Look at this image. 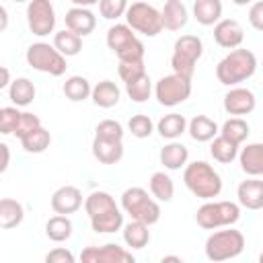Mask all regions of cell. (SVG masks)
I'll list each match as a JSON object with an SVG mask.
<instances>
[{"label": "cell", "mask_w": 263, "mask_h": 263, "mask_svg": "<svg viewBox=\"0 0 263 263\" xmlns=\"http://www.w3.org/2000/svg\"><path fill=\"white\" fill-rule=\"evenodd\" d=\"M12 2H29V0H12Z\"/></svg>", "instance_id": "9f6ffc18"}, {"label": "cell", "mask_w": 263, "mask_h": 263, "mask_svg": "<svg viewBox=\"0 0 263 263\" xmlns=\"http://www.w3.org/2000/svg\"><path fill=\"white\" fill-rule=\"evenodd\" d=\"M64 23H66V29L78 33L80 37H86L95 31L97 27V16L90 8L86 6H72L66 16H64Z\"/></svg>", "instance_id": "2e32d148"}, {"label": "cell", "mask_w": 263, "mask_h": 263, "mask_svg": "<svg viewBox=\"0 0 263 263\" xmlns=\"http://www.w3.org/2000/svg\"><path fill=\"white\" fill-rule=\"evenodd\" d=\"M240 220V203L234 201H203L195 212V222L205 230L232 226Z\"/></svg>", "instance_id": "277c9868"}, {"label": "cell", "mask_w": 263, "mask_h": 263, "mask_svg": "<svg viewBox=\"0 0 263 263\" xmlns=\"http://www.w3.org/2000/svg\"><path fill=\"white\" fill-rule=\"evenodd\" d=\"M245 249V236L240 230L232 226H224V230L212 232L205 240V257L210 261H228L242 253Z\"/></svg>", "instance_id": "5b68a950"}, {"label": "cell", "mask_w": 263, "mask_h": 263, "mask_svg": "<svg viewBox=\"0 0 263 263\" xmlns=\"http://www.w3.org/2000/svg\"><path fill=\"white\" fill-rule=\"evenodd\" d=\"M92 103L101 109H111L119 103L121 99V90L113 80H101L92 86V95H90Z\"/></svg>", "instance_id": "44dd1931"}, {"label": "cell", "mask_w": 263, "mask_h": 263, "mask_svg": "<svg viewBox=\"0 0 263 263\" xmlns=\"http://www.w3.org/2000/svg\"><path fill=\"white\" fill-rule=\"evenodd\" d=\"M53 45L60 53H64L66 58H72V55H78L80 49H82V37L70 29H64V31H58L53 35Z\"/></svg>", "instance_id": "836d02e7"}, {"label": "cell", "mask_w": 263, "mask_h": 263, "mask_svg": "<svg viewBox=\"0 0 263 263\" xmlns=\"http://www.w3.org/2000/svg\"><path fill=\"white\" fill-rule=\"evenodd\" d=\"M134 39H138V37H136V31H134L127 23H115V25L109 27V31H107V47H109L113 53H117L119 49H123L125 45H129Z\"/></svg>", "instance_id": "83f0119b"}, {"label": "cell", "mask_w": 263, "mask_h": 263, "mask_svg": "<svg viewBox=\"0 0 263 263\" xmlns=\"http://www.w3.org/2000/svg\"><path fill=\"white\" fill-rule=\"evenodd\" d=\"M150 226L140 220H129L123 224V242L129 249H144L150 242Z\"/></svg>", "instance_id": "4316f807"}, {"label": "cell", "mask_w": 263, "mask_h": 263, "mask_svg": "<svg viewBox=\"0 0 263 263\" xmlns=\"http://www.w3.org/2000/svg\"><path fill=\"white\" fill-rule=\"evenodd\" d=\"M95 138L123 142V125H121L119 121H115V119H103V121H99V125L95 127Z\"/></svg>", "instance_id": "ab89813d"}, {"label": "cell", "mask_w": 263, "mask_h": 263, "mask_svg": "<svg viewBox=\"0 0 263 263\" xmlns=\"http://www.w3.org/2000/svg\"><path fill=\"white\" fill-rule=\"evenodd\" d=\"M187 132L189 136L195 140V142H212L218 134H220V127L214 119H210L208 115H195L189 125H187Z\"/></svg>", "instance_id": "7402d4cb"}, {"label": "cell", "mask_w": 263, "mask_h": 263, "mask_svg": "<svg viewBox=\"0 0 263 263\" xmlns=\"http://www.w3.org/2000/svg\"><path fill=\"white\" fill-rule=\"evenodd\" d=\"M158 158H160V164H162L166 171H179L181 166L187 164V160H189V150H187L185 144L171 140V142L160 150Z\"/></svg>", "instance_id": "ffe728a7"}, {"label": "cell", "mask_w": 263, "mask_h": 263, "mask_svg": "<svg viewBox=\"0 0 263 263\" xmlns=\"http://www.w3.org/2000/svg\"><path fill=\"white\" fill-rule=\"evenodd\" d=\"M27 25L33 35L45 37L55 29V8L51 0H29L27 4Z\"/></svg>", "instance_id": "30bf717a"}, {"label": "cell", "mask_w": 263, "mask_h": 263, "mask_svg": "<svg viewBox=\"0 0 263 263\" xmlns=\"http://www.w3.org/2000/svg\"><path fill=\"white\" fill-rule=\"evenodd\" d=\"M193 18L203 27L216 25L222 18V2L220 0H195Z\"/></svg>", "instance_id": "603a6c76"}, {"label": "cell", "mask_w": 263, "mask_h": 263, "mask_svg": "<svg viewBox=\"0 0 263 263\" xmlns=\"http://www.w3.org/2000/svg\"><path fill=\"white\" fill-rule=\"evenodd\" d=\"M125 92L134 103H146L152 95V80L148 74H142L140 78L125 82Z\"/></svg>", "instance_id": "74e56055"}, {"label": "cell", "mask_w": 263, "mask_h": 263, "mask_svg": "<svg viewBox=\"0 0 263 263\" xmlns=\"http://www.w3.org/2000/svg\"><path fill=\"white\" fill-rule=\"evenodd\" d=\"M249 25L255 31L263 33V0H257V2L251 4V8H249Z\"/></svg>", "instance_id": "bcb514c9"}, {"label": "cell", "mask_w": 263, "mask_h": 263, "mask_svg": "<svg viewBox=\"0 0 263 263\" xmlns=\"http://www.w3.org/2000/svg\"><path fill=\"white\" fill-rule=\"evenodd\" d=\"M121 210L129 214L132 220H140L148 226L160 220V205L158 199L150 197L142 187H129L121 193Z\"/></svg>", "instance_id": "3957f363"}, {"label": "cell", "mask_w": 263, "mask_h": 263, "mask_svg": "<svg viewBox=\"0 0 263 263\" xmlns=\"http://www.w3.org/2000/svg\"><path fill=\"white\" fill-rule=\"evenodd\" d=\"M238 144H234L232 140H228V138H224V136H216L214 140H212V146H210V154H212V158L216 160V162H222V164H228V162H232L234 158H238Z\"/></svg>", "instance_id": "1f68e13d"}, {"label": "cell", "mask_w": 263, "mask_h": 263, "mask_svg": "<svg viewBox=\"0 0 263 263\" xmlns=\"http://www.w3.org/2000/svg\"><path fill=\"white\" fill-rule=\"evenodd\" d=\"M259 261H261V263H263V253H261V255H259Z\"/></svg>", "instance_id": "11a10c76"}, {"label": "cell", "mask_w": 263, "mask_h": 263, "mask_svg": "<svg viewBox=\"0 0 263 263\" xmlns=\"http://www.w3.org/2000/svg\"><path fill=\"white\" fill-rule=\"evenodd\" d=\"M25 218V208L21 201L12 197H2L0 199V228L10 230L16 228Z\"/></svg>", "instance_id": "cb8c5ba5"}, {"label": "cell", "mask_w": 263, "mask_h": 263, "mask_svg": "<svg viewBox=\"0 0 263 263\" xmlns=\"http://www.w3.org/2000/svg\"><path fill=\"white\" fill-rule=\"evenodd\" d=\"M245 29L234 18H220L214 25V41L224 49H236L242 45Z\"/></svg>", "instance_id": "4fadbf2b"}, {"label": "cell", "mask_w": 263, "mask_h": 263, "mask_svg": "<svg viewBox=\"0 0 263 263\" xmlns=\"http://www.w3.org/2000/svg\"><path fill=\"white\" fill-rule=\"evenodd\" d=\"M236 197L240 208L245 210H263V179L261 177H249L240 181L236 187Z\"/></svg>", "instance_id": "9a60e30c"}, {"label": "cell", "mask_w": 263, "mask_h": 263, "mask_svg": "<svg viewBox=\"0 0 263 263\" xmlns=\"http://www.w3.org/2000/svg\"><path fill=\"white\" fill-rule=\"evenodd\" d=\"M127 129H129V134H132L134 138L144 140V138H150V136H152V132H154V123H152V119H150L148 115L138 113V115H132V117H129V121H127Z\"/></svg>", "instance_id": "f35d334b"}, {"label": "cell", "mask_w": 263, "mask_h": 263, "mask_svg": "<svg viewBox=\"0 0 263 263\" xmlns=\"http://www.w3.org/2000/svg\"><path fill=\"white\" fill-rule=\"evenodd\" d=\"M183 183L195 197H199L203 201L218 197L222 191V177L205 160H193V162L185 164Z\"/></svg>", "instance_id": "7a4b0ae2"}, {"label": "cell", "mask_w": 263, "mask_h": 263, "mask_svg": "<svg viewBox=\"0 0 263 263\" xmlns=\"http://www.w3.org/2000/svg\"><path fill=\"white\" fill-rule=\"evenodd\" d=\"M10 74H8V68L6 66H2V82H0V88H8L10 86Z\"/></svg>", "instance_id": "681fc988"}, {"label": "cell", "mask_w": 263, "mask_h": 263, "mask_svg": "<svg viewBox=\"0 0 263 263\" xmlns=\"http://www.w3.org/2000/svg\"><path fill=\"white\" fill-rule=\"evenodd\" d=\"M127 0H99V12L107 21H117L127 12Z\"/></svg>", "instance_id": "60d3db41"}, {"label": "cell", "mask_w": 263, "mask_h": 263, "mask_svg": "<svg viewBox=\"0 0 263 263\" xmlns=\"http://www.w3.org/2000/svg\"><path fill=\"white\" fill-rule=\"evenodd\" d=\"M84 203V197H82V191L74 185H64L60 189L53 191L51 195V210L55 214H64V216H70L74 212H78Z\"/></svg>", "instance_id": "5bb4252c"}, {"label": "cell", "mask_w": 263, "mask_h": 263, "mask_svg": "<svg viewBox=\"0 0 263 263\" xmlns=\"http://www.w3.org/2000/svg\"><path fill=\"white\" fill-rule=\"evenodd\" d=\"M249 134H251V127H249V123H247L242 117H230V119H226V121L222 123V127H220V136L232 140V142L238 144V146L249 138Z\"/></svg>", "instance_id": "8d00e7d4"}, {"label": "cell", "mask_w": 263, "mask_h": 263, "mask_svg": "<svg viewBox=\"0 0 263 263\" xmlns=\"http://www.w3.org/2000/svg\"><path fill=\"white\" fill-rule=\"evenodd\" d=\"M45 261L47 263H74V255L68 249L58 247V249H53V251H49L45 255Z\"/></svg>", "instance_id": "7dc6e473"}, {"label": "cell", "mask_w": 263, "mask_h": 263, "mask_svg": "<svg viewBox=\"0 0 263 263\" xmlns=\"http://www.w3.org/2000/svg\"><path fill=\"white\" fill-rule=\"evenodd\" d=\"M62 90H64L66 99L72 101V103L86 101L92 95V86H90V82L84 76H70V78H66Z\"/></svg>", "instance_id": "e575fe53"}, {"label": "cell", "mask_w": 263, "mask_h": 263, "mask_svg": "<svg viewBox=\"0 0 263 263\" xmlns=\"http://www.w3.org/2000/svg\"><path fill=\"white\" fill-rule=\"evenodd\" d=\"M0 14H2V27H0V29L4 31V29H6V25H8V12H6V8H4V6L0 8Z\"/></svg>", "instance_id": "816d5d0a"}, {"label": "cell", "mask_w": 263, "mask_h": 263, "mask_svg": "<svg viewBox=\"0 0 263 263\" xmlns=\"http://www.w3.org/2000/svg\"><path fill=\"white\" fill-rule=\"evenodd\" d=\"M23 111H18V107H2L0 109V134L2 136H8V134H14V127L18 123V117H21Z\"/></svg>", "instance_id": "b9f144b4"}, {"label": "cell", "mask_w": 263, "mask_h": 263, "mask_svg": "<svg viewBox=\"0 0 263 263\" xmlns=\"http://www.w3.org/2000/svg\"><path fill=\"white\" fill-rule=\"evenodd\" d=\"M125 23L136 31V33H142L146 37H156L164 27H162V16H160V10H156L152 4L144 2V0H138V2H132L127 6V12H125Z\"/></svg>", "instance_id": "ba28073f"}, {"label": "cell", "mask_w": 263, "mask_h": 263, "mask_svg": "<svg viewBox=\"0 0 263 263\" xmlns=\"http://www.w3.org/2000/svg\"><path fill=\"white\" fill-rule=\"evenodd\" d=\"M160 16H162V27L168 31H181L189 21L187 6L181 0H166L160 10Z\"/></svg>", "instance_id": "ac0fdd59"}, {"label": "cell", "mask_w": 263, "mask_h": 263, "mask_svg": "<svg viewBox=\"0 0 263 263\" xmlns=\"http://www.w3.org/2000/svg\"><path fill=\"white\" fill-rule=\"evenodd\" d=\"M238 162H240L242 173H247L249 177H263V144L253 142L240 148Z\"/></svg>", "instance_id": "e0dca14e"}, {"label": "cell", "mask_w": 263, "mask_h": 263, "mask_svg": "<svg viewBox=\"0 0 263 263\" xmlns=\"http://www.w3.org/2000/svg\"><path fill=\"white\" fill-rule=\"evenodd\" d=\"M39 125H41V121H39L37 115L29 113V111H23L21 117H18V123H16V127H14V136L21 140L23 136H27V134L33 132V129H37Z\"/></svg>", "instance_id": "f6af8a7d"}, {"label": "cell", "mask_w": 263, "mask_h": 263, "mask_svg": "<svg viewBox=\"0 0 263 263\" xmlns=\"http://www.w3.org/2000/svg\"><path fill=\"white\" fill-rule=\"evenodd\" d=\"M154 97L162 107H177L191 97V78L175 72L162 76L154 86Z\"/></svg>", "instance_id": "9c48e42d"}, {"label": "cell", "mask_w": 263, "mask_h": 263, "mask_svg": "<svg viewBox=\"0 0 263 263\" xmlns=\"http://www.w3.org/2000/svg\"><path fill=\"white\" fill-rule=\"evenodd\" d=\"M117 74L123 82H132L142 74H146V68H144V62H119Z\"/></svg>", "instance_id": "ee69618b"}, {"label": "cell", "mask_w": 263, "mask_h": 263, "mask_svg": "<svg viewBox=\"0 0 263 263\" xmlns=\"http://www.w3.org/2000/svg\"><path fill=\"white\" fill-rule=\"evenodd\" d=\"M25 60L33 70L49 74V76H62L66 72V55L60 53L55 45H49L45 41L31 43L27 47Z\"/></svg>", "instance_id": "52a82bcc"}, {"label": "cell", "mask_w": 263, "mask_h": 263, "mask_svg": "<svg viewBox=\"0 0 263 263\" xmlns=\"http://www.w3.org/2000/svg\"><path fill=\"white\" fill-rule=\"evenodd\" d=\"M74 6H92V4H99V0H70Z\"/></svg>", "instance_id": "f907efd6"}, {"label": "cell", "mask_w": 263, "mask_h": 263, "mask_svg": "<svg viewBox=\"0 0 263 263\" xmlns=\"http://www.w3.org/2000/svg\"><path fill=\"white\" fill-rule=\"evenodd\" d=\"M257 70V58L251 49L236 47L230 49L216 66V78L224 86H236L249 80Z\"/></svg>", "instance_id": "6da1fadb"}, {"label": "cell", "mask_w": 263, "mask_h": 263, "mask_svg": "<svg viewBox=\"0 0 263 263\" xmlns=\"http://www.w3.org/2000/svg\"><path fill=\"white\" fill-rule=\"evenodd\" d=\"M92 156L101 164H117L123 158V142L117 140H92Z\"/></svg>", "instance_id": "d6986e66"}, {"label": "cell", "mask_w": 263, "mask_h": 263, "mask_svg": "<svg viewBox=\"0 0 263 263\" xmlns=\"http://www.w3.org/2000/svg\"><path fill=\"white\" fill-rule=\"evenodd\" d=\"M0 150H2V164H0V171L4 173L8 168V162H10V152H8V144H0Z\"/></svg>", "instance_id": "c3c4849f"}, {"label": "cell", "mask_w": 263, "mask_h": 263, "mask_svg": "<svg viewBox=\"0 0 263 263\" xmlns=\"http://www.w3.org/2000/svg\"><path fill=\"white\" fill-rule=\"evenodd\" d=\"M90 226L97 234H111V232H117L123 228V214L119 208L115 210H109L101 216H95L90 218Z\"/></svg>", "instance_id": "4dcf8cb0"}, {"label": "cell", "mask_w": 263, "mask_h": 263, "mask_svg": "<svg viewBox=\"0 0 263 263\" xmlns=\"http://www.w3.org/2000/svg\"><path fill=\"white\" fill-rule=\"evenodd\" d=\"M203 53V41L197 35H181L173 45L171 66L175 74H181L185 78H193L195 64Z\"/></svg>", "instance_id": "8992f818"}, {"label": "cell", "mask_w": 263, "mask_h": 263, "mask_svg": "<svg viewBox=\"0 0 263 263\" xmlns=\"http://www.w3.org/2000/svg\"><path fill=\"white\" fill-rule=\"evenodd\" d=\"M187 125L189 121L185 119V115L181 113H168V115H162L156 123V132L166 138V140H177L179 136H183L187 132Z\"/></svg>", "instance_id": "484cf974"}, {"label": "cell", "mask_w": 263, "mask_h": 263, "mask_svg": "<svg viewBox=\"0 0 263 263\" xmlns=\"http://www.w3.org/2000/svg\"><path fill=\"white\" fill-rule=\"evenodd\" d=\"M255 107H257V99H255L253 90H249L245 86H232L224 95V111L228 115H234V117L249 115L255 111Z\"/></svg>", "instance_id": "7c38bea8"}, {"label": "cell", "mask_w": 263, "mask_h": 263, "mask_svg": "<svg viewBox=\"0 0 263 263\" xmlns=\"http://www.w3.org/2000/svg\"><path fill=\"white\" fill-rule=\"evenodd\" d=\"M144 43L140 39H134L129 45H125L123 49H119L115 55L119 62H144Z\"/></svg>", "instance_id": "7bdbcfd3"}, {"label": "cell", "mask_w": 263, "mask_h": 263, "mask_svg": "<svg viewBox=\"0 0 263 263\" xmlns=\"http://www.w3.org/2000/svg\"><path fill=\"white\" fill-rule=\"evenodd\" d=\"M148 187H150L152 197L158 199V201H164V203H168L173 199V195H175V183L164 171L152 173V177L148 181Z\"/></svg>", "instance_id": "f1b7e54d"}, {"label": "cell", "mask_w": 263, "mask_h": 263, "mask_svg": "<svg viewBox=\"0 0 263 263\" xmlns=\"http://www.w3.org/2000/svg\"><path fill=\"white\" fill-rule=\"evenodd\" d=\"M115 208H119V205L115 203L113 195L107 193V191H92L84 197V210H86L88 218L101 216V214H105L109 210H115Z\"/></svg>", "instance_id": "f546056e"}, {"label": "cell", "mask_w": 263, "mask_h": 263, "mask_svg": "<svg viewBox=\"0 0 263 263\" xmlns=\"http://www.w3.org/2000/svg\"><path fill=\"white\" fill-rule=\"evenodd\" d=\"M80 261L84 263H134V255L132 251L115 245V242H107L101 247H86L80 253Z\"/></svg>", "instance_id": "8fae6325"}, {"label": "cell", "mask_w": 263, "mask_h": 263, "mask_svg": "<svg viewBox=\"0 0 263 263\" xmlns=\"http://www.w3.org/2000/svg\"><path fill=\"white\" fill-rule=\"evenodd\" d=\"M49 144H51V134L43 125H39L37 129L29 132L27 136L21 138V146L29 154H41V152H45L49 148Z\"/></svg>", "instance_id": "d590c367"}, {"label": "cell", "mask_w": 263, "mask_h": 263, "mask_svg": "<svg viewBox=\"0 0 263 263\" xmlns=\"http://www.w3.org/2000/svg\"><path fill=\"white\" fill-rule=\"evenodd\" d=\"M236 6H247V4H253V0H232Z\"/></svg>", "instance_id": "db71d44e"}, {"label": "cell", "mask_w": 263, "mask_h": 263, "mask_svg": "<svg viewBox=\"0 0 263 263\" xmlns=\"http://www.w3.org/2000/svg\"><path fill=\"white\" fill-rule=\"evenodd\" d=\"M72 230H74L72 220H70L68 216H64V214L51 216V218L47 220V224H45V234H47V238L53 240V242H64V240H68V238L72 236Z\"/></svg>", "instance_id": "d6a6232c"}, {"label": "cell", "mask_w": 263, "mask_h": 263, "mask_svg": "<svg viewBox=\"0 0 263 263\" xmlns=\"http://www.w3.org/2000/svg\"><path fill=\"white\" fill-rule=\"evenodd\" d=\"M166 261H177V263H181V257H175V255H166V257H162V263H166Z\"/></svg>", "instance_id": "f5cc1de1"}, {"label": "cell", "mask_w": 263, "mask_h": 263, "mask_svg": "<svg viewBox=\"0 0 263 263\" xmlns=\"http://www.w3.org/2000/svg\"><path fill=\"white\" fill-rule=\"evenodd\" d=\"M35 84L29 80V78H25V76H18V78H14L12 82H10V86H8V99L12 101V105H16V107H27V105H31L33 103V99H35Z\"/></svg>", "instance_id": "d4e9b609"}]
</instances>
